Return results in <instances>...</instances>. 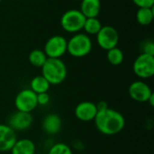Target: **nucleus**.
I'll return each instance as SVG.
<instances>
[{
  "instance_id": "1",
  "label": "nucleus",
  "mask_w": 154,
  "mask_h": 154,
  "mask_svg": "<svg viewBox=\"0 0 154 154\" xmlns=\"http://www.w3.org/2000/svg\"><path fill=\"white\" fill-rule=\"evenodd\" d=\"M94 121L97 130L106 135H115L119 134L125 125V120L123 115L109 107L97 111Z\"/></svg>"
},
{
  "instance_id": "2",
  "label": "nucleus",
  "mask_w": 154,
  "mask_h": 154,
  "mask_svg": "<svg viewBox=\"0 0 154 154\" xmlns=\"http://www.w3.org/2000/svg\"><path fill=\"white\" fill-rule=\"evenodd\" d=\"M42 76L46 79L50 85H59L67 77V67L60 59L47 58L42 67Z\"/></svg>"
},
{
  "instance_id": "3",
  "label": "nucleus",
  "mask_w": 154,
  "mask_h": 154,
  "mask_svg": "<svg viewBox=\"0 0 154 154\" xmlns=\"http://www.w3.org/2000/svg\"><path fill=\"white\" fill-rule=\"evenodd\" d=\"M92 42L88 35L77 33L73 35L67 43V51L75 58H82L90 53Z\"/></svg>"
},
{
  "instance_id": "4",
  "label": "nucleus",
  "mask_w": 154,
  "mask_h": 154,
  "mask_svg": "<svg viewBox=\"0 0 154 154\" xmlns=\"http://www.w3.org/2000/svg\"><path fill=\"white\" fill-rule=\"evenodd\" d=\"M86 17L77 9H70L66 11L60 18V25L64 31L68 32H78L83 29Z\"/></svg>"
},
{
  "instance_id": "5",
  "label": "nucleus",
  "mask_w": 154,
  "mask_h": 154,
  "mask_svg": "<svg viewBox=\"0 0 154 154\" xmlns=\"http://www.w3.org/2000/svg\"><path fill=\"white\" fill-rule=\"evenodd\" d=\"M134 72L140 79H149L154 74V55L140 54L134 62Z\"/></svg>"
},
{
  "instance_id": "6",
  "label": "nucleus",
  "mask_w": 154,
  "mask_h": 154,
  "mask_svg": "<svg viewBox=\"0 0 154 154\" xmlns=\"http://www.w3.org/2000/svg\"><path fill=\"white\" fill-rule=\"evenodd\" d=\"M97 42L100 48L109 51L117 46L119 42V34L116 28L110 25L102 26L97 33Z\"/></svg>"
},
{
  "instance_id": "7",
  "label": "nucleus",
  "mask_w": 154,
  "mask_h": 154,
  "mask_svg": "<svg viewBox=\"0 0 154 154\" xmlns=\"http://www.w3.org/2000/svg\"><path fill=\"white\" fill-rule=\"evenodd\" d=\"M14 106L18 111L31 113L33 111L37 104V95L30 88L21 90L14 98Z\"/></svg>"
},
{
  "instance_id": "8",
  "label": "nucleus",
  "mask_w": 154,
  "mask_h": 154,
  "mask_svg": "<svg viewBox=\"0 0 154 154\" xmlns=\"http://www.w3.org/2000/svg\"><path fill=\"white\" fill-rule=\"evenodd\" d=\"M68 41L60 35H54L51 37L44 45V52L47 58L60 59L67 51Z\"/></svg>"
},
{
  "instance_id": "9",
  "label": "nucleus",
  "mask_w": 154,
  "mask_h": 154,
  "mask_svg": "<svg viewBox=\"0 0 154 154\" xmlns=\"http://www.w3.org/2000/svg\"><path fill=\"white\" fill-rule=\"evenodd\" d=\"M152 94L151 88L143 81H134L129 87V95L131 98L137 102H147Z\"/></svg>"
},
{
  "instance_id": "10",
  "label": "nucleus",
  "mask_w": 154,
  "mask_h": 154,
  "mask_svg": "<svg viewBox=\"0 0 154 154\" xmlns=\"http://www.w3.org/2000/svg\"><path fill=\"white\" fill-rule=\"evenodd\" d=\"M32 124V116L31 113L17 111L10 116L7 125H9L14 131H23L28 129Z\"/></svg>"
},
{
  "instance_id": "11",
  "label": "nucleus",
  "mask_w": 154,
  "mask_h": 154,
  "mask_svg": "<svg viewBox=\"0 0 154 154\" xmlns=\"http://www.w3.org/2000/svg\"><path fill=\"white\" fill-rule=\"evenodd\" d=\"M97 113V108L96 104L89 102V101H84L79 104L75 108V116L76 117L82 121V122H89L95 119Z\"/></svg>"
},
{
  "instance_id": "12",
  "label": "nucleus",
  "mask_w": 154,
  "mask_h": 154,
  "mask_svg": "<svg viewBox=\"0 0 154 154\" xmlns=\"http://www.w3.org/2000/svg\"><path fill=\"white\" fill-rule=\"evenodd\" d=\"M16 140L15 131L7 125H0V152L11 151Z\"/></svg>"
},
{
  "instance_id": "13",
  "label": "nucleus",
  "mask_w": 154,
  "mask_h": 154,
  "mask_svg": "<svg viewBox=\"0 0 154 154\" xmlns=\"http://www.w3.org/2000/svg\"><path fill=\"white\" fill-rule=\"evenodd\" d=\"M42 130L51 135L58 134L61 129V119L56 114L47 115L42 120Z\"/></svg>"
},
{
  "instance_id": "14",
  "label": "nucleus",
  "mask_w": 154,
  "mask_h": 154,
  "mask_svg": "<svg viewBox=\"0 0 154 154\" xmlns=\"http://www.w3.org/2000/svg\"><path fill=\"white\" fill-rule=\"evenodd\" d=\"M101 8L100 0H81L79 11L86 18L97 17Z\"/></svg>"
},
{
  "instance_id": "15",
  "label": "nucleus",
  "mask_w": 154,
  "mask_h": 154,
  "mask_svg": "<svg viewBox=\"0 0 154 154\" xmlns=\"http://www.w3.org/2000/svg\"><path fill=\"white\" fill-rule=\"evenodd\" d=\"M12 154H34L35 145L30 139L16 140L15 143L11 149Z\"/></svg>"
},
{
  "instance_id": "16",
  "label": "nucleus",
  "mask_w": 154,
  "mask_h": 154,
  "mask_svg": "<svg viewBox=\"0 0 154 154\" xmlns=\"http://www.w3.org/2000/svg\"><path fill=\"white\" fill-rule=\"evenodd\" d=\"M154 18L153 7H139L136 13V21L141 25H149Z\"/></svg>"
},
{
  "instance_id": "17",
  "label": "nucleus",
  "mask_w": 154,
  "mask_h": 154,
  "mask_svg": "<svg viewBox=\"0 0 154 154\" xmlns=\"http://www.w3.org/2000/svg\"><path fill=\"white\" fill-rule=\"evenodd\" d=\"M31 90H32L36 95L42 93H47L50 88V83L46 80V79L42 76L34 77L30 83Z\"/></svg>"
},
{
  "instance_id": "18",
  "label": "nucleus",
  "mask_w": 154,
  "mask_h": 154,
  "mask_svg": "<svg viewBox=\"0 0 154 154\" xmlns=\"http://www.w3.org/2000/svg\"><path fill=\"white\" fill-rule=\"evenodd\" d=\"M28 60H29V62L32 66L37 67V68H42L47 60V56L43 51L35 49L29 53Z\"/></svg>"
},
{
  "instance_id": "19",
  "label": "nucleus",
  "mask_w": 154,
  "mask_h": 154,
  "mask_svg": "<svg viewBox=\"0 0 154 154\" xmlns=\"http://www.w3.org/2000/svg\"><path fill=\"white\" fill-rule=\"evenodd\" d=\"M102 28V23L97 18V17H93V18H86L83 29L86 31L87 33L88 34H96L100 31V29Z\"/></svg>"
},
{
  "instance_id": "20",
  "label": "nucleus",
  "mask_w": 154,
  "mask_h": 154,
  "mask_svg": "<svg viewBox=\"0 0 154 154\" xmlns=\"http://www.w3.org/2000/svg\"><path fill=\"white\" fill-rule=\"evenodd\" d=\"M106 58L110 64L114 66H118L124 61V52L119 48L115 47L107 51Z\"/></svg>"
},
{
  "instance_id": "21",
  "label": "nucleus",
  "mask_w": 154,
  "mask_h": 154,
  "mask_svg": "<svg viewBox=\"0 0 154 154\" xmlns=\"http://www.w3.org/2000/svg\"><path fill=\"white\" fill-rule=\"evenodd\" d=\"M48 154H72V151L67 144L60 143L54 144L50 149Z\"/></svg>"
},
{
  "instance_id": "22",
  "label": "nucleus",
  "mask_w": 154,
  "mask_h": 154,
  "mask_svg": "<svg viewBox=\"0 0 154 154\" xmlns=\"http://www.w3.org/2000/svg\"><path fill=\"white\" fill-rule=\"evenodd\" d=\"M50 102V96L48 93H42L37 95V104L38 106H46Z\"/></svg>"
},
{
  "instance_id": "23",
  "label": "nucleus",
  "mask_w": 154,
  "mask_h": 154,
  "mask_svg": "<svg viewBox=\"0 0 154 154\" xmlns=\"http://www.w3.org/2000/svg\"><path fill=\"white\" fill-rule=\"evenodd\" d=\"M138 7H153L154 0H133Z\"/></svg>"
},
{
  "instance_id": "24",
  "label": "nucleus",
  "mask_w": 154,
  "mask_h": 154,
  "mask_svg": "<svg viewBox=\"0 0 154 154\" xmlns=\"http://www.w3.org/2000/svg\"><path fill=\"white\" fill-rule=\"evenodd\" d=\"M143 53L154 55V45L152 42H148L145 43V45L143 47Z\"/></svg>"
},
{
  "instance_id": "25",
  "label": "nucleus",
  "mask_w": 154,
  "mask_h": 154,
  "mask_svg": "<svg viewBox=\"0 0 154 154\" xmlns=\"http://www.w3.org/2000/svg\"><path fill=\"white\" fill-rule=\"evenodd\" d=\"M96 106H97V111H101V110L106 109V108L108 107V106H107V104H106L105 101H100V102H98Z\"/></svg>"
},
{
  "instance_id": "26",
  "label": "nucleus",
  "mask_w": 154,
  "mask_h": 154,
  "mask_svg": "<svg viewBox=\"0 0 154 154\" xmlns=\"http://www.w3.org/2000/svg\"><path fill=\"white\" fill-rule=\"evenodd\" d=\"M153 98H154V94H152V96H151V97L148 99V103H150V105L152 106H154V101H153Z\"/></svg>"
},
{
  "instance_id": "27",
  "label": "nucleus",
  "mask_w": 154,
  "mask_h": 154,
  "mask_svg": "<svg viewBox=\"0 0 154 154\" xmlns=\"http://www.w3.org/2000/svg\"><path fill=\"white\" fill-rule=\"evenodd\" d=\"M76 1H81V0H76Z\"/></svg>"
},
{
  "instance_id": "28",
  "label": "nucleus",
  "mask_w": 154,
  "mask_h": 154,
  "mask_svg": "<svg viewBox=\"0 0 154 154\" xmlns=\"http://www.w3.org/2000/svg\"><path fill=\"white\" fill-rule=\"evenodd\" d=\"M1 1H2V0H0V3H1Z\"/></svg>"
}]
</instances>
